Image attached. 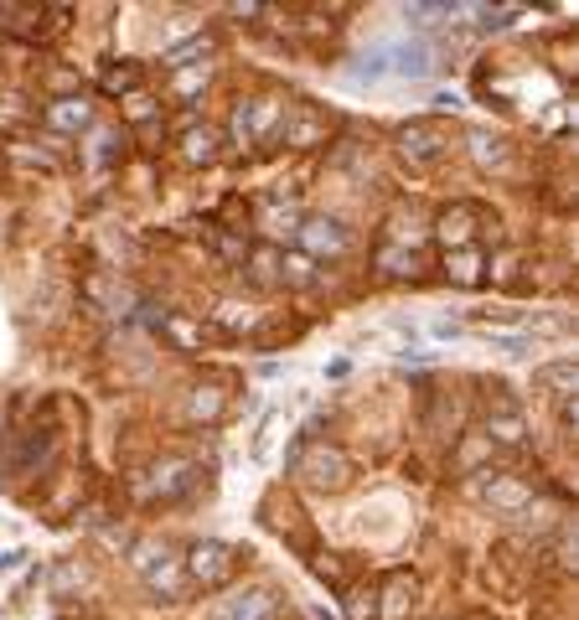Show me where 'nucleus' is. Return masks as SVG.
I'll list each match as a JSON object with an SVG mask.
<instances>
[{"mask_svg": "<svg viewBox=\"0 0 579 620\" xmlns=\"http://www.w3.org/2000/svg\"><path fill=\"white\" fill-rule=\"evenodd\" d=\"M394 73V78H424L435 73V52H430V41H383L373 47L362 68H352V83H373V78Z\"/></svg>", "mask_w": 579, "mask_h": 620, "instance_id": "2", "label": "nucleus"}, {"mask_svg": "<svg viewBox=\"0 0 579 620\" xmlns=\"http://www.w3.org/2000/svg\"><path fill=\"white\" fill-rule=\"evenodd\" d=\"M160 336L171 342L177 351H202V321H192L186 310H171V315H160Z\"/></svg>", "mask_w": 579, "mask_h": 620, "instance_id": "23", "label": "nucleus"}, {"mask_svg": "<svg viewBox=\"0 0 579 620\" xmlns=\"http://www.w3.org/2000/svg\"><path fill=\"white\" fill-rule=\"evenodd\" d=\"M285 470L300 476L311 491H347L352 476H358V465L347 461L337 445H326V440H295L290 455H285Z\"/></svg>", "mask_w": 579, "mask_h": 620, "instance_id": "1", "label": "nucleus"}, {"mask_svg": "<svg viewBox=\"0 0 579 620\" xmlns=\"http://www.w3.org/2000/svg\"><path fill=\"white\" fill-rule=\"evenodd\" d=\"M83 300H88L94 310H109V315H130V306H135V290L124 285L120 274L94 270L88 279H83Z\"/></svg>", "mask_w": 579, "mask_h": 620, "instance_id": "10", "label": "nucleus"}, {"mask_svg": "<svg viewBox=\"0 0 579 620\" xmlns=\"http://www.w3.org/2000/svg\"><path fill=\"white\" fill-rule=\"evenodd\" d=\"M347 620H378V589L373 584L347 589Z\"/></svg>", "mask_w": 579, "mask_h": 620, "instance_id": "31", "label": "nucleus"}, {"mask_svg": "<svg viewBox=\"0 0 579 620\" xmlns=\"http://www.w3.org/2000/svg\"><path fill=\"white\" fill-rule=\"evenodd\" d=\"M264 310L249 306V300H218L213 306V326L222 331V336H249V331H260Z\"/></svg>", "mask_w": 579, "mask_h": 620, "instance_id": "20", "label": "nucleus"}, {"mask_svg": "<svg viewBox=\"0 0 579 620\" xmlns=\"http://www.w3.org/2000/svg\"><path fill=\"white\" fill-rule=\"evenodd\" d=\"M414 605H420V580L414 574H388L378 589V620H409L414 616Z\"/></svg>", "mask_w": 579, "mask_h": 620, "instance_id": "12", "label": "nucleus"}, {"mask_svg": "<svg viewBox=\"0 0 579 620\" xmlns=\"http://www.w3.org/2000/svg\"><path fill=\"white\" fill-rule=\"evenodd\" d=\"M177 151L186 166H218V155H222V135L213 130V124H181V140H177Z\"/></svg>", "mask_w": 579, "mask_h": 620, "instance_id": "14", "label": "nucleus"}, {"mask_svg": "<svg viewBox=\"0 0 579 620\" xmlns=\"http://www.w3.org/2000/svg\"><path fill=\"white\" fill-rule=\"evenodd\" d=\"M207 58H213V37H192V41H181V47H171V52L160 58V68H166V73H181V68H202Z\"/></svg>", "mask_w": 579, "mask_h": 620, "instance_id": "27", "label": "nucleus"}, {"mask_svg": "<svg viewBox=\"0 0 579 620\" xmlns=\"http://www.w3.org/2000/svg\"><path fill=\"white\" fill-rule=\"evenodd\" d=\"M399 155L409 166H435L439 155H445V135H439L430 119H409L399 130Z\"/></svg>", "mask_w": 579, "mask_h": 620, "instance_id": "11", "label": "nucleus"}, {"mask_svg": "<svg viewBox=\"0 0 579 620\" xmlns=\"http://www.w3.org/2000/svg\"><path fill=\"white\" fill-rule=\"evenodd\" d=\"M114 151H120V130H94V135H88V160H94V166H109Z\"/></svg>", "mask_w": 579, "mask_h": 620, "instance_id": "34", "label": "nucleus"}, {"mask_svg": "<svg viewBox=\"0 0 579 620\" xmlns=\"http://www.w3.org/2000/svg\"><path fill=\"white\" fill-rule=\"evenodd\" d=\"M280 145H290V151H311V145H326V119L311 115V109H295V115H285L280 124Z\"/></svg>", "mask_w": 579, "mask_h": 620, "instance_id": "18", "label": "nucleus"}, {"mask_svg": "<svg viewBox=\"0 0 579 620\" xmlns=\"http://www.w3.org/2000/svg\"><path fill=\"white\" fill-rule=\"evenodd\" d=\"M135 569H141V580L150 595L160 600H181L186 595V563L171 542H141L135 548Z\"/></svg>", "mask_w": 579, "mask_h": 620, "instance_id": "3", "label": "nucleus"}, {"mask_svg": "<svg viewBox=\"0 0 579 620\" xmlns=\"http://www.w3.org/2000/svg\"><path fill=\"white\" fill-rule=\"evenodd\" d=\"M481 434H486L492 445L518 450L522 440H528V425H522V408H512V404H497V408H492V414H486V425H481Z\"/></svg>", "mask_w": 579, "mask_h": 620, "instance_id": "19", "label": "nucleus"}, {"mask_svg": "<svg viewBox=\"0 0 579 620\" xmlns=\"http://www.w3.org/2000/svg\"><path fill=\"white\" fill-rule=\"evenodd\" d=\"M295 243H300V253L305 259H341V253L352 249V233L341 228L337 217H300V228H295Z\"/></svg>", "mask_w": 579, "mask_h": 620, "instance_id": "6", "label": "nucleus"}, {"mask_svg": "<svg viewBox=\"0 0 579 620\" xmlns=\"http://www.w3.org/2000/svg\"><path fill=\"white\" fill-rule=\"evenodd\" d=\"M280 285H290V290H311V285H321L316 259H305L300 249H280Z\"/></svg>", "mask_w": 579, "mask_h": 620, "instance_id": "24", "label": "nucleus"}, {"mask_svg": "<svg viewBox=\"0 0 579 620\" xmlns=\"http://www.w3.org/2000/svg\"><path fill=\"white\" fill-rule=\"evenodd\" d=\"M466 151H471V160H477L481 171H507L512 166V145H507V135H497V130H466Z\"/></svg>", "mask_w": 579, "mask_h": 620, "instance_id": "15", "label": "nucleus"}, {"mask_svg": "<svg viewBox=\"0 0 579 620\" xmlns=\"http://www.w3.org/2000/svg\"><path fill=\"white\" fill-rule=\"evenodd\" d=\"M186 584H197V589H222V584L239 574V548H228L222 538H202L186 548Z\"/></svg>", "mask_w": 579, "mask_h": 620, "instance_id": "4", "label": "nucleus"}, {"mask_svg": "<svg viewBox=\"0 0 579 620\" xmlns=\"http://www.w3.org/2000/svg\"><path fill=\"white\" fill-rule=\"evenodd\" d=\"M243 109H249V140H254V145H264V140L280 135V124H285V98H275V94L243 98Z\"/></svg>", "mask_w": 579, "mask_h": 620, "instance_id": "17", "label": "nucleus"}, {"mask_svg": "<svg viewBox=\"0 0 579 620\" xmlns=\"http://www.w3.org/2000/svg\"><path fill=\"white\" fill-rule=\"evenodd\" d=\"M497 347H507L512 357H522V351H528V342H518V336H497Z\"/></svg>", "mask_w": 579, "mask_h": 620, "instance_id": "39", "label": "nucleus"}, {"mask_svg": "<svg viewBox=\"0 0 579 620\" xmlns=\"http://www.w3.org/2000/svg\"><path fill=\"white\" fill-rule=\"evenodd\" d=\"M228 140L239 145V151H249L254 140H249V109H243V98L233 104V115H228Z\"/></svg>", "mask_w": 579, "mask_h": 620, "instance_id": "37", "label": "nucleus"}, {"mask_svg": "<svg viewBox=\"0 0 579 620\" xmlns=\"http://www.w3.org/2000/svg\"><path fill=\"white\" fill-rule=\"evenodd\" d=\"M124 119H130V124H150V119H156V98L141 94V88L124 94Z\"/></svg>", "mask_w": 579, "mask_h": 620, "instance_id": "35", "label": "nucleus"}, {"mask_svg": "<svg viewBox=\"0 0 579 620\" xmlns=\"http://www.w3.org/2000/svg\"><path fill=\"white\" fill-rule=\"evenodd\" d=\"M222 404H228V398H222V388H192V398H186V414H192V419H197V425H213V419H218L222 414Z\"/></svg>", "mask_w": 579, "mask_h": 620, "instance_id": "28", "label": "nucleus"}, {"mask_svg": "<svg viewBox=\"0 0 579 620\" xmlns=\"http://www.w3.org/2000/svg\"><path fill=\"white\" fill-rule=\"evenodd\" d=\"M41 124H47L52 135H88V130H94V104L83 94H58V98H47Z\"/></svg>", "mask_w": 579, "mask_h": 620, "instance_id": "8", "label": "nucleus"}, {"mask_svg": "<svg viewBox=\"0 0 579 620\" xmlns=\"http://www.w3.org/2000/svg\"><path fill=\"white\" fill-rule=\"evenodd\" d=\"M243 264H249V279H254L260 290H280V249L260 243V249L243 253Z\"/></svg>", "mask_w": 579, "mask_h": 620, "instance_id": "25", "label": "nucleus"}, {"mask_svg": "<svg viewBox=\"0 0 579 620\" xmlns=\"http://www.w3.org/2000/svg\"><path fill=\"white\" fill-rule=\"evenodd\" d=\"M260 228L269 233V249H280L285 238H295L300 228V213H295V202H290V192H264V217H260Z\"/></svg>", "mask_w": 579, "mask_h": 620, "instance_id": "13", "label": "nucleus"}, {"mask_svg": "<svg viewBox=\"0 0 579 620\" xmlns=\"http://www.w3.org/2000/svg\"><path fill=\"white\" fill-rule=\"evenodd\" d=\"M373 270L388 274V279H403V274H420L424 259L409 249H394V243H378V249H373Z\"/></svg>", "mask_w": 579, "mask_h": 620, "instance_id": "26", "label": "nucleus"}, {"mask_svg": "<svg viewBox=\"0 0 579 620\" xmlns=\"http://www.w3.org/2000/svg\"><path fill=\"white\" fill-rule=\"evenodd\" d=\"M52 589H58V595H73V589H83V569H79V563H62L58 574H52Z\"/></svg>", "mask_w": 579, "mask_h": 620, "instance_id": "38", "label": "nucleus"}, {"mask_svg": "<svg viewBox=\"0 0 579 620\" xmlns=\"http://www.w3.org/2000/svg\"><path fill=\"white\" fill-rule=\"evenodd\" d=\"M481 228H497V217H486V207L477 202H450L445 213L430 223V238H439V249H477Z\"/></svg>", "mask_w": 579, "mask_h": 620, "instance_id": "5", "label": "nucleus"}, {"mask_svg": "<svg viewBox=\"0 0 579 620\" xmlns=\"http://www.w3.org/2000/svg\"><path fill=\"white\" fill-rule=\"evenodd\" d=\"M466 491H471L477 502L497 506V512H522V506L533 502V486L512 481V476H497V470H471V481H466Z\"/></svg>", "mask_w": 579, "mask_h": 620, "instance_id": "7", "label": "nucleus"}, {"mask_svg": "<svg viewBox=\"0 0 579 620\" xmlns=\"http://www.w3.org/2000/svg\"><path fill=\"white\" fill-rule=\"evenodd\" d=\"M445 279L460 285V290H477L481 279H486V253L481 249H450L445 253Z\"/></svg>", "mask_w": 579, "mask_h": 620, "instance_id": "21", "label": "nucleus"}, {"mask_svg": "<svg viewBox=\"0 0 579 620\" xmlns=\"http://www.w3.org/2000/svg\"><path fill=\"white\" fill-rule=\"evenodd\" d=\"M26 119H32L26 98H21V94H0V130H5V135H16Z\"/></svg>", "mask_w": 579, "mask_h": 620, "instance_id": "33", "label": "nucleus"}, {"mask_svg": "<svg viewBox=\"0 0 579 620\" xmlns=\"http://www.w3.org/2000/svg\"><path fill=\"white\" fill-rule=\"evenodd\" d=\"M213 83V62H202V68H181L177 78H171V94L177 98H192V94H202Z\"/></svg>", "mask_w": 579, "mask_h": 620, "instance_id": "32", "label": "nucleus"}, {"mask_svg": "<svg viewBox=\"0 0 579 620\" xmlns=\"http://www.w3.org/2000/svg\"><path fill=\"white\" fill-rule=\"evenodd\" d=\"M430 238V217L420 213V202H399L388 223H383V243H394V249H409L420 253V243Z\"/></svg>", "mask_w": 579, "mask_h": 620, "instance_id": "9", "label": "nucleus"}, {"mask_svg": "<svg viewBox=\"0 0 579 620\" xmlns=\"http://www.w3.org/2000/svg\"><path fill=\"white\" fill-rule=\"evenodd\" d=\"M492 455H497V445H492L486 434H471V440L460 445V455H456V470L460 476H471V470H477L481 461H492Z\"/></svg>", "mask_w": 579, "mask_h": 620, "instance_id": "30", "label": "nucleus"}, {"mask_svg": "<svg viewBox=\"0 0 579 620\" xmlns=\"http://www.w3.org/2000/svg\"><path fill=\"white\" fill-rule=\"evenodd\" d=\"M213 620H275V589L254 584V589H243L233 600H222L213 610Z\"/></svg>", "mask_w": 579, "mask_h": 620, "instance_id": "16", "label": "nucleus"}, {"mask_svg": "<svg viewBox=\"0 0 579 620\" xmlns=\"http://www.w3.org/2000/svg\"><path fill=\"white\" fill-rule=\"evenodd\" d=\"M135 83H141V68H109L104 73V94H135Z\"/></svg>", "mask_w": 579, "mask_h": 620, "instance_id": "36", "label": "nucleus"}, {"mask_svg": "<svg viewBox=\"0 0 579 620\" xmlns=\"http://www.w3.org/2000/svg\"><path fill=\"white\" fill-rule=\"evenodd\" d=\"M533 383L548 388L554 398H569V393H575V362H548V368L533 372Z\"/></svg>", "mask_w": 579, "mask_h": 620, "instance_id": "29", "label": "nucleus"}, {"mask_svg": "<svg viewBox=\"0 0 579 620\" xmlns=\"http://www.w3.org/2000/svg\"><path fill=\"white\" fill-rule=\"evenodd\" d=\"M186 486H192V465L186 461H160L156 465V481L150 486H141V497L145 502H171V497H181V491H186Z\"/></svg>", "mask_w": 579, "mask_h": 620, "instance_id": "22", "label": "nucleus"}]
</instances>
